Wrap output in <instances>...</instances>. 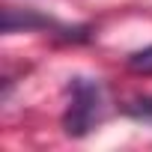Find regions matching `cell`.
Here are the masks:
<instances>
[{
    "label": "cell",
    "instance_id": "obj_1",
    "mask_svg": "<svg viewBox=\"0 0 152 152\" xmlns=\"http://www.w3.org/2000/svg\"><path fill=\"white\" fill-rule=\"evenodd\" d=\"M102 113V93L93 81H72V104L66 110V131L72 137H84Z\"/></svg>",
    "mask_w": 152,
    "mask_h": 152
},
{
    "label": "cell",
    "instance_id": "obj_2",
    "mask_svg": "<svg viewBox=\"0 0 152 152\" xmlns=\"http://www.w3.org/2000/svg\"><path fill=\"white\" fill-rule=\"evenodd\" d=\"M48 18H39L33 12H21L15 6L3 9V33H18V30H33V27H48Z\"/></svg>",
    "mask_w": 152,
    "mask_h": 152
},
{
    "label": "cell",
    "instance_id": "obj_3",
    "mask_svg": "<svg viewBox=\"0 0 152 152\" xmlns=\"http://www.w3.org/2000/svg\"><path fill=\"white\" fill-rule=\"evenodd\" d=\"M128 69L131 72H140V75H152V45L143 48V51H134L128 57Z\"/></svg>",
    "mask_w": 152,
    "mask_h": 152
}]
</instances>
